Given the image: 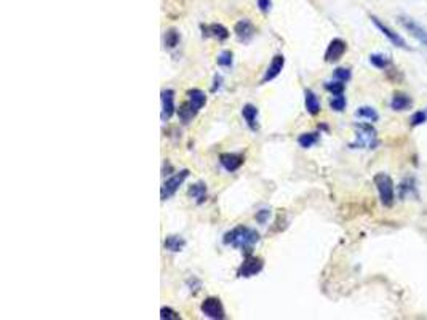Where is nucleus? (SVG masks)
I'll use <instances>...</instances> for the list:
<instances>
[{
  "label": "nucleus",
  "instance_id": "obj_1",
  "mask_svg": "<svg viewBox=\"0 0 427 320\" xmlns=\"http://www.w3.org/2000/svg\"><path fill=\"white\" fill-rule=\"evenodd\" d=\"M259 232L256 229H251L248 226H237L224 234L223 243L231 245L234 248H239L245 255H251V250L259 242Z\"/></svg>",
  "mask_w": 427,
  "mask_h": 320
},
{
  "label": "nucleus",
  "instance_id": "obj_2",
  "mask_svg": "<svg viewBox=\"0 0 427 320\" xmlns=\"http://www.w3.org/2000/svg\"><path fill=\"white\" fill-rule=\"evenodd\" d=\"M373 181H375L376 189L379 192L381 203H383L384 207H392L394 200H395V186H394L392 178L386 173H378L375 174Z\"/></svg>",
  "mask_w": 427,
  "mask_h": 320
},
{
  "label": "nucleus",
  "instance_id": "obj_3",
  "mask_svg": "<svg viewBox=\"0 0 427 320\" xmlns=\"http://www.w3.org/2000/svg\"><path fill=\"white\" fill-rule=\"evenodd\" d=\"M355 128H357V140L354 143H350L349 148L352 149H358V148H368V149H375L376 148V130L375 127L370 125V124H355Z\"/></svg>",
  "mask_w": 427,
  "mask_h": 320
},
{
  "label": "nucleus",
  "instance_id": "obj_4",
  "mask_svg": "<svg viewBox=\"0 0 427 320\" xmlns=\"http://www.w3.org/2000/svg\"><path fill=\"white\" fill-rule=\"evenodd\" d=\"M187 176H189V170L187 168L181 170V171H176L173 176H170L162 184V189H160V199L168 200L170 197H173L174 194H176V190L181 187L182 182L187 179Z\"/></svg>",
  "mask_w": 427,
  "mask_h": 320
},
{
  "label": "nucleus",
  "instance_id": "obj_5",
  "mask_svg": "<svg viewBox=\"0 0 427 320\" xmlns=\"http://www.w3.org/2000/svg\"><path fill=\"white\" fill-rule=\"evenodd\" d=\"M263 268H264V263H263L261 258L247 255V258L243 260V263L240 264V268L237 271V276L242 279H250V277H253V276H256V274L261 272Z\"/></svg>",
  "mask_w": 427,
  "mask_h": 320
},
{
  "label": "nucleus",
  "instance_id": "obj_6",
  "mask_svg": "<svg viewBox=\"0 0 427 320\" xmlns=\"http://www.w3.org/2000/svg\"><path fill=\"white\" fill-rule=\"evenodd\" d=\"M200 311L203 312V316H207L208 319H213V320L226 319L223 303H221L219 298H215V296H210V298L205 300L200 306Z\"/></svg>",
  "mask_w": 427,
  "mask_h": 320
},
{
  "label": "nucleus",
  "instance_id": "obj_7",
  "mask_svg": "<svg viewBox=\"0 0 427 320\" xmlns=\"http://www.w3.org/2000/svg\"><path fill=\"white\" fill-rule=\"evenodd\" d=\"M371 22L373 24H375L381 32H383V35L384 37H387L389 40H391L395 47H399V48H405V50H410V47L407 45V42H405V39H403V37L400 35V34H397V32H394V30L391 29V27H387L386 24H383V22L379 21V18H376V16H371Z\"/></svg>",
  "mask_w": 427,
  "mask_h": 320
},
{
  "label": "nucleus",
  "instance_id": "obj_8",
  "mask_svg": "<svg viewBox=\"0 0 427 320\" xmlns=\"http://www.w3.org/2000/svg\"><path fill=\"white\" fill-rule=\"evenodd\" d=\"M245 162V157L242 154H235V152H223L219 156V163L223 165V168L229 173L237 171L240 166Z\"/></svg>",
  "mask_w": 427,
  "mask_h": 320
},
{
  "label": "nucleus",
  "instance_id": "obj_9",
  "mask_svg": "<svg viewBox=\"0 0 427 320\" xmlns=\"http://www.w3.org/2000/svg\"><path fill=\"white\" fill-rule=\"evenodd\" d=\"M160 100H162V114H160V117H162L163 122H166L171 119L174 111H176V106H174V91L171 88L162 90Z\"/></svg>",
  "mask_w": 427,
  "mask_h": 320
},
{
  "label": "nucleus",
  "instance_id": "obj_10",
  "mask_svg": "<svg viewBox=\"0 0 427 320\" xmlns=\"http://www.w3.org/2000/svg\"><path fill=\"white\" fill-rule=\"evenodd\" d=\"M347 50V43L342 39H333L328 45V48L325 51V61L326 63H336L342 58V55Z\"/></svg>",
  "mask_w": 427,
  "mask_h": 320
},
{
  "label": "nucleus",
  "instance_id": "obj_11",
  "mask_svg": "<svg viewBox=\"0 0 427 320\" xmlns=\"http://www.w3.org/2000/svg\"><path fill=\"white\" fill-rule=\"evenodd\" d=\"M400 22H402V26L405 27L411 35L416 37V39L421 42L424 47H427V30H426L421 24H418L415 19L407 18V16H402V18H400Z\"/></svg>",
  "mask_w": 427,
  "mask_h": 320
},
{
  "label": "nucleus",
  "instance_id": "obj_12",
  "mask_svg": "<svg viewBox=\"0 0 427 320\" xmlns=\"http://www.w3.org/2000/svg\"><path fill=\"white\" fill-rule=\"evenodd\" d=\"M234 32H235V35H237V39L239 40H242V42H250L251 39H253V35H255V26L251 24V21H248V19H240V21H237L235 22V26H234Z\"/></svg>",
  "mask_w": 427,
  "mask_h": 320
},
{
  "label": "nucleus",
  "instance_id": "obj_13",
  "mask_svg": "<svg viewBox=\"0 0 427 320\" xmlns=\"http://www.w3.org/2000/svg\"><path fill=\"white\" fill-rule=\"evenodd\" d=\"M284 66H285V56L284 55H276L272 58V61H271V64H269V67L268 69H266V72H264V77H263V83H268V82H271V80H274L277 77V75L282 72V69H284Z\"/></svg>",
  "mask_w": 427,
  "mask_h": 320
},
{
  "label": "nucleus",
  "instance_id": "obj_14",
  "mask_svg": "<svg viewBox=\"0 0 427 320\" xmlns=\"http://www.w3.org/2000/svg\"><path fill=\"white\" fill-rule=\"evenodd\" d=\"M200 29H202L203 37H213V39H218V40H226L229 37V30L223 24H218V22H213V24H202Z\"/></svg>",
  "mask_w": 427,
  "mask_h": 320
},
{
  "label": "nucleus",
  "instance_id": "obj_15",
  "mask_svg": "<svg viewBox=\"0 0 427 320\" xmlns=\"http://www.w3.org/2000/svg\"><path fill=\"white\" fill-rule=\"evenodd\" d=\"M242 116H243V119H245V122H247V125H248L250 130H253V132L259 130V124H258L259 111H258L256 106L250 104V103L245 104V106L242 108Z\"/></svg>",
  "mask_w": 427,
  "mask_h": 320
},
{
  "label": "nucleus",
  "instance_id": "obj_16",
  "mask_svg": "<svg viewBox=\"0 0 427 320\" xmlns=\"http://www.w3.org/2000/svg\"><path fill=\"white\" fill-rule=\"evenodd\" d=\"M187 101L192 104V108L199 112L205 104H207V95L200 88H190L187 90Z\"/></svg>",
  "mask_w": 427,
  "mask_h": 320
},
{
  "label": "nucleus",
  "instance_id": "obj_17",
  "mask_svg": "<svg viewBox=\"0 0 427 320\" xmlns=\"http://www.w3.org/2000/svg\"><path fill=\"white\" fill-rule=\"evenodd\" d=\"M187 194H189V197L195 199L197 203L202 205L205 200H207V184H205V182H202V181L195 182V184H192V186L189 187Z\"/></svg>",
  "mask_w": 427,
  "mask_h": 320
},
{
  "label": "nucleus",
  "instance_id": "obj_18",
  "mask_svg": "<svg viewBox=\"0 0 427 320\" xmlns=\"http://www.w3.org/2000/svg\"><path fill=\"white\" fill-rule=\"evenodd\" d=\"M411 104H413V101H411V98L408 95L397 91V93H394V96H392L391 108L394 111H407Z\"/></svg>",
  "mask_w": 427,
  "mask_h": 320
},
{
  "label": "nucleus",
  "instance_id": "obj_19",
  "mask_svg": "<svg viewBox=\"0 0 427 320\" xmlns=\"http://www.w3.org/2000/svg\"><path fill=\"white\" fill-rule=\"evenodd\" d=\"M163 247L168 251H171V253H179L186 247V240L181 235H168L163 242Z\"/></svg>",
  "mask_w": 427,
  "mask_h": 320
},
{
  "label": "nucleus",
  "instance_id": "obj_20",
  "mask_svg": "<svg viewBox=\"0 0 427 320\" xmlns=\"http://www.w3.org/2000/svg\"><path fill=\"white\" fill-rule=\"evenodd\" d=\"M304 103H306V111L310 116H317L320 112V101L312 90H306V100H304Z\"/></svg>",
  "mask_w": 427,
  "mask_h": 320
},
{
  "label": "nucleus",
  "instance_id": "obj_21",
  "mask_svg": "<svg viewBox=\"0 0 427 320\" xmlns=\"http://www.w3.org/2000/svg\"><path fill=\"white\" fill-rule=\"evenodd\" d=\"M178 116H179V120L182 122V124H189V122L197 116V111L192 108V104H190L189 101H184L179 106Z\"/></svg>",
  "mask_w": 427,
  "mask_h": 320
},
{
  "label": "nucleus",
  "instance_id": "obj_22",
  "mask_svg": "<svg viewBox=\"0 0 427 320\" xmlns=\"http://www.w3.org/2000/svg\"><path fill=\"white\" fill-rule=\"evenodd\" d=\"M318 138H320V135L317 132H314V133H302V135H299L298 143H299L301 148L309 149V148L314 146V144L318 143Z\"/></svg>",
  "mask_w": 427,
  "mask_h": 320
},
{
  "label": "nucleus",
  "instance_id": "obj_23",
  "mask_svg": "<svg viewBox=\"0 0 427 320\" xmlns=\"http://www.w3.org/2000/svg\"><path fill=\"white\" fill-rule=\"evenodd\" d=\"M355 116L360 117V119H368L371 122H378V119H379V114L373 109L371 106H362V108H358Z\"/></svg>",
  "mask_w": 427,
  "mask_h": 320
},
{
  "label": "nucleus",
  "instance_id": "obj_24",
  "mask_svg": "<svg viewBox=\"0 0 427 320\" xmlns=\"http://www.w3.org/2000/svg\"><path fill=\"white\" fill-rule=\"evenodd\" d=\"M179 43V32L176 29H168L165 32V37H163V45L165 48H174L176 45Z\"/></svg>",
  "mask_w": 427,
  "mask_h": 320
},
{
  "label": "nucleus",
  "instance_id": "obj_25",
  "mask_svg": "<svg viewBox=\"0 0 427 320\" xmlns=\"http://www.w3.org/2000/svg\"><path fill=\"white\" fill-rule=\"evenodd\" d=\"M325 88L330 91L333 96H336V95H344L346 85H344V82L334 80V82H326V83H325Z\"/></svg>",
  "mask_w": 427,
  "mask_h": 320
},
{
  "label": "nucleus",
  "instance_id": "obj_26",
  "mask_svg": "<svg viewBox=\"0 0 427 320\" xmlns=\"http://www.w3.org/2000/svg\"><path fill=\"white\" fill-rule=\"evenodd\" d=\"M216 63H218V66H221V67H231V66H232V63H234V55H232V51H231V50H224V51H221V53H219V56H218V59H216Z\"/></svg>",
  "mask_w": 427,
  "mask_h": 320
},
{
  "label": "nucleus",
  "instance_id": "obj_27",
  "mask_svg": "<svg viewBox=\"0 0 427 320\" xmlns=\"http://www.w3.org/2000/svg\"><path fill=\"white\" fill-rule=\"evenodd\" d=\"M370 63L375 67H378V69H386V67L391 64V59H389L387 56H384V55H379V53H376V55L370 56Z\"/></svg>",
  "mask_w": 427,
  "mask_h": 320
},
{
  "label": "nucleus",
  "instance_id": "obj_28",
  "mask_svg": "<svg viewBox=\"0 0 427 320\" xmlns=\"http://www.w3.org/2000/svg\"><path fill=\"white\" fill-rule=\"evenodd\" d=\"M346 98L342 96V95H336V96H333L331 100H330V108L333 109V111H336V112H342L346 109Z\"/></svg>",
  "mask_w": 427,
  "mask_h": 320
},
{
  "label": "nucleus",
  "instance_id": "obj_29",
  "mask_svg": "<svg viewBox=\"0 0 427 320\" xmlns=\"http://www.w3.org/2000/svg\"><path fill=\"white\" fill-rule=\"evenodd\" d=\"M333 77L334 80H339V82H347L350 80V77H352V74H350V69H347V67H336L333 72Z\"/></svg>",
  "mask_w": 427,
  "mask_h": 320
},
{
  "label": "nucleus",
  "instance_id": "obj_30",
  "mask_svg": "<svg viewBox=\"0 0 427 320\" xmlns=\"http://www.w3.org/2000/svg\"><path fill=\"white\" fill-rule=\"evenodd\" d=\"M426 120H427V114H426V111H416V112L413 114V116H411L410 124H411V127H418V125L426 124Z\"/></svg>",
  "mask_w": 427,
  "mask_h": 320
},
{
  "label": "nucleus",
  "instance_id": "obj_31",
  "mask_svg": "<svg viewBox=\"0 0 427 320\" xmlns=\"http://www.w3.org/2000/svg\"><path fill=\"white\" fill-rule=\"evenodd\" d=\"M160 319H166V320H178L179 314L176 311H173L171 308H162L160 309Z\"/></svg>",
  "mask_w": 427,
  "mask_h": 320
},
{
  "label": "nucleus",
  "instance_id": "obj_32",
  "mask_svg": "<svg viewBox=\"0 0 427 320\" xmlns=\"http://www.w3.org/2000/svg\"><path fill=\"white\" fill-rule=\"evenodd\" d=\"M269 216H271V210H268V208L259 210V211H256V215H255V218H256V221H258L259 224H266V223H268Z\"/></svg>",
  "mask_w": 427,
  "mask_h": 320
},
{
  "label": "nucleus",
  "instance_id": "obj_33",
  "mask_svg": "<svg viewBox=\"0 0 427 320\" xmlns=\"http://www.w3.org/2000/svg\"><path fill=\"white\" fill-rule=\"evenodd\" d=\"M258 6L263 13H268L272 6V0H258Z\"/></svg>",
  "mask_w": 427,
  "mask_h": 320
},
{
  "label": "nucleus",
  "instance_id": "obj_34",
  "mask_svg": "<svg viewBox=\"0 0 427 320\" xmlns=\"http://www.w3.org/2000/svg\"><path fill=\"white\" fill-rule=\"evenodd\" d=\"M221 83H223V77L221 75H215V80H213V87H211V91H216L221 88Z\"/></svg>",
  "mask_w": 427,
  "mask_h": 320
}]
</instances>
